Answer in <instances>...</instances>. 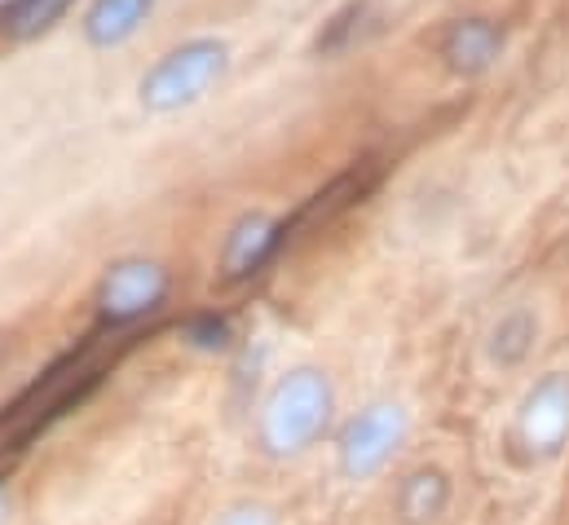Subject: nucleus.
I'll use <instances>...</instances> for the list:
<instances>
[{
    "mask_svg": "<svg viewBox=\"0 0 569 525\" xmlns=\"http://www.w3.org/2000/svg\"><path fill=\"white\" fill-rule=\"evenodd\" d=\"M287 239V226L283 217L274 212H243L230 221L226 239H221V252H217V278L221 283H248L257 278L266 265L279 257Z\"/></svg>",
    "mask_w": 569,
    "mask_h": 525,
    "instance_id": "nucleus-6",
    "label": "nucleus"
},
{
    "mask_svg": "<svg viewBox=\"0 0 569 525\" xmlns=\"http://www.w3.org/2000/svg\"><path fill=\"white\" fill-rule=\"evenodd\" d=\"M411 442V406L398 397H376L345 415L331 433L336 473L345 482H376Z\"/></svg>",
    "mask_w": 569,
    "mask_h": 525,
    "instance_id": "nucleus-2",
    "label": "nucleus"
},
{
    "mask_svg": "<svg viewBox=\"0 0 569 525\" xmlns=\"http://www.w3.org/2000/svg\"><path fill=\"white\" fill-rule=\"evenodd\" d=\"M455 504V482L446 468L420 464L398 477L393 486V517L398 525H437Z\"/></svg>",
    "mask_w": 569,
    "mask_h": 525,
    "instance_id": "nucleus-8",
    "label": "nucleus"
},
{
    "mask_svg": "<svg viewBox=\"0 0 569 525\" xmlns=\"http://www.w3.org/2000/svg\"><path fill=\"white\" fill-rule=\"evenodd\" d=\"M539 340H543V318H539V309L512 305V309H503V314L490 323V331H486V363H490L495 372H521V367L535 358Z\"/></svg>",
    "mask_w": 569,
    "mask_h": 525,
    "instance_id": "nucleus-9",
    "label": "nucleus"
},
{
    "mask_svg": "<svg viewBox=\"0 0 569 525\" xmlns=\"http://www.w3.org/2000/svg\"><path fill=\"white\" fill-rule=\"evenodd\" d=\"M172 296V269L154 257H116L93 283V314L102 327H138Z\"/></svg>",
    "mask_w": 569,
    "mask_h": 525,
    "instance_id": "nucleus-5",
    "label": "nucleus"
},
{
    "mask_svg": "<svg viewBox=\"0 0 569 525\" xmlns=\"http://www.w3.org/2000/svg\"><path fill=\"white\" fill-rule=\"evenodd\" d=\"M503 450L521 468L557 464L569 450V372H543L517 397Z\"/></svg>",
    "mask_w": 569,
    "mask_h": 525,
    "instance_id": "nucleus-4",
    "label": "nucleus"
},
{
    "mask_svg": "<svg viewBox=\"0 0 569 525\" xmlns=\"http://www.w3.org/2000/svg\"><path fill=\"white\" fill-rule=\"evenodd\" d=\"M367 18H371V0H349V4L322 27V36H318V53H345V49L362 36Z\"/></svg>",
    "mask_w": 569,
    "mask_h": 525,
    "instance_id": "nucleus-12",
    "label": "nucleus"
},
{
    "mask_svg": "<svg viewBox=\"0 0 569 525\" xmlns=\"http://www.w3.org/2000/svg\"><path fill=\"white\" fill-rule=\"evenodd\" d=\"M208 525H283V508L270 499H234Z\"/></svg>",
    "mask_w": 569,
    "mask_h": 525,
    "instance_id": "nucleus-13",
    "label": "nucleus"
},
{
    "mask_svg": "<svg viewBox=\"0 0 569 525\" xmlns=\"http://www.w3.org/2000/svg\"><path fill=\"white\" fill-rule=\"evenodd\" d=\"M226 71H230V44L217 36H194L168 49L138 80V102L146 116H177L203 102L226 80Z\"/></svg>",
    "mask_w": 569,
    "mask_h": 525,
    "instance_id": "nucleus-3",
    "label": "nucleus"
},
{
    "mask_svg": "<svg viewBox=\"0 0 569 525\" xmlns=\"http://www.w3.org/2000/svg\"><path fill=\"white\" fill-rule=\"evenodd\" d=\"M503 49H508L503 22H499V18H486V13L455 18V22L441 31V40H437V58H441L446 71L459 76V80H477V76L495 71L499 58H503Z\"/></svg>",
    "mask_w": 569,
    "mask_h": 525,
    "instance_id": "nucleus-7",
    "label": "nucleus"
},
{
    "mask_svg": "<svg viewBox=\"0 0 569 525\" xmlns=\"http://www.w3.org/2000/svg\"><path fill=\"white\" fill-rule=\"evenodd\" d=\"M340 424V389L336 376L318 363H296L274 376V385L257 402L252 446L270 464L305 459L322 446Z\"/></svg>",
    "mask_w": 569,
    "mask_h": 525,
    "instance_id": "nucleus-1",
    "label": "nucleus"
},
{
    "mask_svg": "<svg viewBox=\"0 0 569 525\" xmlns=\"http://www.w3.org/2000/svg\"><path fill=\"white\" fill-rule=\"evenodd\" d=\"M13 522V491H9V482H0V525Z\"/></svg>",
    "mask_w": 569,
    "mask_h": 525,
    "instance_id": "nucleus-14",
    "label": "nucleus"
},
{
    "mask_svg": "<svg viewBox=\"0 0 569 525\" xmlns=\"http://www.w3.org/2000/svg\"><path fill=\"white\" fill-rule=\"evenodd\" d=\"M76 0H13L9 13H4V31L18 36V40H31V36H44Z\"/></svg>",
    "mask_w": 569,
    "mask_h": 525,
    "instance_id": "nucleus-11",
    "label": "nucleus"
},
{
    "mask_svg": "<svg viewBox=\"0 0 569 525\" xmlns=\"http://www.w3.org/2000/svg\"><path fill=\"white\" fill-rule=\"evenodd\" d=\"M150 9H154V0H93L80 31H84L89 49H120L124 40L138 36Z\"/></svg>",
    "mask_w": 569,
    "mask_h": 525,
    "instance_id": "nucleus-10",
    "label": "nucleus"
}]
</instances>
